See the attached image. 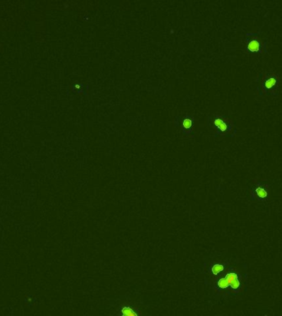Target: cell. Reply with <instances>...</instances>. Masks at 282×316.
Here are the masks:
<instances>
[{"label": "cell", "mask_w": 282, "mask_h": 316, "mask_svg": "<svg viewBox=\"0 0 282 316\" xmlns=\"http://www.w3.org/2000/svg\"><path fill=\"white\" fill-rule=\"evenodd\" d=\"M218 286L220 288H227L228 286H231L233 289H237L240 286V282L238 281L237 274L229 273L225 277L221 278L219 281Z\"/></svg>", "instance_id": "1"}, {"label": "cell", "mask_w": 282, "mask_h": 316, "mask_svg": "<svg viewBox=\"0 0 282 316\" xmlns=\"http://www.w3.org/2000/svg\"><path fill=\"white\" fill-rule=\"evenodd\" d=\"M215 125H216L220 130H222V131H224V130L227 129V125H226L221 119H216L215 120Z\"/></svg>", "instance_id": "4"}, {"label": "cell", "mask_w": 282, "mask_h": 316, "mask_svg": "<svg viewBox=\"0 0 282 316\" xmlns=\"http://www.w3.org/2000/svg\"><path fill=\"white\" fill-rule=\"evenodd\" d=\"M183 125L185 128L188 129V128H190V127L192 126V121L190 120L189 119H186V120L183 121Z\"/></svg>", "instance_id": "8"}, {"label": "cell", "mask_w": 282, "mask_h": 316, "mask_svg": "<svg viewBox=\"0 0 282 316\" xmlns=\"http://www.w3.org/2000/svg\"><path fill=\"white\" fill-rule=\"evenodd\" d=\"M121 316H138L137 314L130 307H124L121 310Z\"/></svg>", "instance_id": "3"}, {"label": "cell", "mask_w": 282, "mask_h": 316, "mask_svg": "<svg viewBox=\"0 0 282 316\" xmlns=\"http://www.w3.org/2000/svg\"><path fill=\"white\" fill-rule=\"evenodd\" d=\"M259 48H260L259 42H258L257 40H251L250 42H249V44H248V49H249L250 51H252V52H254V51H258V50H259Z\"/></svg>", "instance_id": "2"}, {"label": "cell", "mask_w": 282, "mask_h": 316, "mask_svg": "<svg viewBox=\"0 0 282 316\" xmlns=\"http://www.w3.org/2000/svg\"><path fill=\"white\" fill-rule=\"evenodd\" d=\"M276 83V79L274 78V77H271V78H268L267 80L265 82V85L267 88H271L273 87L274 86Z\"/></svg>", "instance_id": "6"}, {"label": "cell", "mask_w": 282, "mask_h": 316, "mask_svg": "<svg viewBox=\"0 0 282 316\" xmlns=\"http://www.w3.org/2000/svg\"><path fill=\"white\" fill-rule=\"evenodd\" d=\"M256 194H257V196L260 198H265L267 196V193L263 188H257L256 189Z\"/></svg>", "instance_id": "5"}, {"label": "cell", "mask_w": 282, "mask_h": 316, "mask_svg": "<svg viewBox=\"0 0 282 316\" xmlns=\"http://www.w3.org/2000/svg\"><path fill=\"white\" fill-rule=\"evenodd\" d=\"M223 270H224V267H223V265H221V264H215V265H214L213 267H212V272H213L214 274H218V273H219L220 272L223 271Z\"/></svg>", "instance_id": "7"}]
</instances>
